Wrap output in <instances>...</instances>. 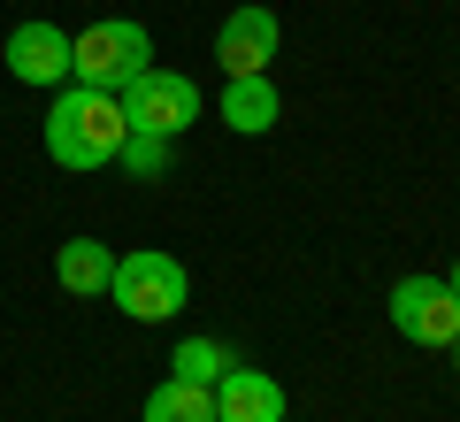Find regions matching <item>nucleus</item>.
Returning <instances> with one entry per match:
<instances>
[{"instance_id": "obj_1", "label": "nucleus", "mask_w": 460, "mask_h": 422, "mask_svg": "<svg viewBox=\"0 0 460 422\" xmlns=\"http://www.w3.org/2000/svg\"><path fill=\"white\" fill-rule=\"evenodd\" d=\"M131 123H123V100L115 93H93V85H62L47 108V154L62 169H108L123 154Z\"/></svg>"}, {"instance_id": "obj_2", "label": "nucleus", "mask_w": 460, "mask_h": 422, "mask_svg": "<svg viewBox=\"0 0 460 422\" xmlns=\"http://www.w3.org/2000/svg\"><path fill=\"white\" fill-rule=\"evenodd\" d=\"M154 69V39L138 31L131 16H108L93 31L69 39V85H93V93H123V85Z\"/></svg>"}, {"instance_id": "obj_3", "label": "nucleus", "mask_w": 460, "mask_h": 422, "mask_svg": "<svg viewBox=\"0 0 460 422\" xmlns=\"http://www.w3.org/2000/svg\"><path fill=\"white\" fill-rule=\"evenodd\" d=\"M184 292H192L184 261L177 254H154V246L123 254V261H115V276H108V300L131 315V323H169V315L184 308Z\"/></svg>"}, {"instance_id": "obj_4", "label": "nucleus", "mask_w": 460, "mask_h": 422, "mask_svg": "<svg viewBox=\"0 0 460 422\" xmlns=\"http://www.w3.org/2000/svg\"><path fill=\"white\" fill-rule=\"evenodd\" d=\"M115 100H123V123H131V130H154V139H177V130L199 123V85L177 77V69H138Z\"/></svg>"}, {"instance_id": "obj_5", "label": "nucleus", "mask_w": 460, "mask_h": 422, "mask_svg": "<svg viewBox=\"0 0 460 422\" xmlns=\"http://www.w3.org/2000/svg\"><path fill=\"white\" fill-rule=\"evenodd\" d=\"M392 330L414 346H453L460 338V300L445 276H407V284H392Z\"/></svg>"}, {"instance_id": "obj_6", "label": "nucleus", "mask_w": 460, "mask_h": 422, "mask_svg": "<svg viewBox=\"0 0 460 422\" xmlns=\"http://www.w3.org/2000/svg\"><path fill=\"white\" fill-rule=\"evenodd\" d=\"M215 62H223L230 77H261V69L277 62V16H269V8H230L223 31H215Z\"/></svg>"}, {"instance_id": "obj_7", "label": "nucleus", "mask_w": 460, "mask_h": 422, "mask_svg": "<svg viewBox=\"0 0 460 422\" xmlns=\"http://www.w3.org/2000/svg\"><path fill=\"white\" fill-rule=\"evenodd\" d=\"M215 422H284V384L246 361H230L215 376Z\"/></svg>"}, {"instance_id": "obj_8", "label": "nucleus", "mask_w": 460, "mask_h": 422, "mask_svg": "<svg viewBox=\"0 0 460 422\" xmlns=\"http://www.w3.org/2000/svg\"><path fill=\"white\" fill-rule=\"evenodd\" d=\"M8 69H16V85H69V31L62 23H16Z\"/></svg>"}, {"instance_id": "obj_9", "label": "nucleus", "mask_w": 460, "mask_h": 422, "mask_svg": "<svg viewBox=\"0 0 460 422\" xmlns=\"http://www.w3.org/2000/svg\"><path fill=\"white\" fill-rule=\"evenodd\" d=\"M223 123L246 130V139L253 130H277V85H269V69L261 77H230L223 85Z\"/></svg>"}, {"instance_id": "obj_10", "label": "nucleus", "mask_w": 460, "mask_h": 422, "mask_svg": "<svg viewBox=\"0 0 460 422\" xmlns=\"http://www.w3.org/2000/svg\"><path fill=\"white\" fill-rule=\"evenodd\" d=\"M146 422H215V384H192V376L154 384L146 391Z\"/></svg>"}, {"instance_id": "obj_11", "label": "nucleus", "mask_w": 460, "mask_h": 422, "mask_svg": "<svg viewBox=\"0 0 460 422\" xmlns=\"http://www.w3.org/2000/svg\"><path fill=\"white\" fill-rule=\"evenodd\" d=\"M54 276H62V284H69V292H108V276H115V254H108V246H100V238H69L62 246V254H54Z\"/></svg>"}, {"instance_id": "obj_12", "label": "nucleus", "mask_w": 460, "mask_h": 422, "mask_svg": "<svg viewBox=\"0 0 460 422\" xmlns=\"http://www.w3.org/2000/svg\"><path fill=\"white\" fill-rule=\"evenodd\" d=\"M223 369H230V354H223L215 338H184V346H177V376H192V384H215Z\"/></svg>"}, {"instance_id": "obj_13", "label": "nucleus", "mask_w": 460, "mask_h": 422, "mask_svg": "<svg viewBox=\"0 0 460 422\" xmlns=\"http://www.w3.org/2000/svg\"><path fill=\"white\" fill-rule=\"evenodd\" d=\"M115 162L131 169V177H162V169H169V139H154V130H131Z\"/></svg>"}, {"instance_id": "obj_14", "label": "nucleus", "mask_w": 460, "mask_h": 422, "mask_svg": "<svg viewBox=\"0 0 460 422\" xmlns=\"http://www.w3.org/2000/svg\"><path fill=\"white\" fill-rule=\"evenodd\" d=\"M445 284H453V300H460V261H453V276H445Z\"/></svg>"}, {"instance_id": "obj_15", "label": "nucleus", "mask_w": 460, "mask_h": 422, "mask_svg": "<svg viewBox=\"0 0 460 422\" xmlns=\"http://www.w3.org/2000/svg\"><path fill=\"white\" fill-rule=\"evenodd\" d=\"M445 354H453V369H460V338H453V346H445Z\"/></svg>"}]
</instances>
